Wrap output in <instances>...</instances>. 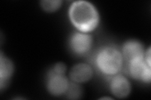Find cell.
Masks as SVG:
<instances>
[{
	"mask_svg": "<svg viewBox=\"0 0 151 100\" xmlns=\"http://www.w3.org/2000/svg\"><path fill=\"white\" fill-rule=\"evenodd\" d=\"M69 16L73 25L83 33L93 31L99 22L96 8L92 4L85 1L74 2L70 8Z\"/></svg>",
	"mask_w": 151,
	"mask_h": 100,
	"instance_id": "cell-1",
	"label": "cell"
},
{
	"mask_svg": "<svg viewBox=\"0 0 151 100\" xmlns=\"http://www.w3.org/2000/svg\"><path fill=\"white\" fill-rule=\"evenodd\" d=\"M95 61L98 68L103 74L115 75L122 69L124 58L118 50L106 47L98 52Z\"/></svg>",
	"mask_w": 151,
	"mask_h": 100,
	"instance_id": "cell-2",
	"label": "cell"
},
{
	"mask_svg": "<svg viewBox=\"0 0 151 100\" xmlns=\"http://www.w3.org/2000/svg\"><path fill=\"white\" fill-rule=\"evenodd\" d=\"M128 65L129 73L132 77L145 83H150L151 78L150 65L145 61L144 58L132 61Z\"/></svg>",
	"mask_w": 151,
	"mask_h": 100,
	"instance_id": "cell-3",
	"label": "cell"
},
{
	"mask_svg": "<svg viewBox=\"0 0 151 100\" xmlns=\"http://www.w3.org/2000/svg\"><path fill=\"white\" fill-rule=\"evenodd\" d=\"M69 83L63 74L55 73L52 71L47 79V89L49 92L55 96H60L67 91Z\"/></svg>",
	"mask_w": 151,
	"mask_h": 100,
	"instance_id": "cell-4",
	"label": "cell"
},
{
	"mask_svg": "<svg viewBox=\"0 0 151 100\" xmlns=\"http://www.w3.org/2000/svg\"><path fill=\"white\" fill-rule=\"evenodd\" d=\"M72 50L78 55H84L90 50L92 45L91 37L82 33H76L70 40Z\"/></svg>",
	"mask_w": 151,
	"mask_h": 100,
	"instance_id": "cell-5",
	"label": "cell"
},
{
	"mask_svg": "<svg viewBox=\"0 0 151 100\" xmlns=\"http://www.w3.org/2000/svg\"><path fill=\"white\" fill-rule=\"evenodd\" d=\"M122 55L128 64L135 60L144 58L145 55L142 45L136 41L126 42L123 46Z\"/></svg>",
	"mask_w": 151,
	"mask_h": 100,
	"instance_id": "cell-6",
	"label": "cell"
},
{
	"mask_svg": "<svg viewBox=\"0 0 151 100\" xmlns=\"http://www.w3.org/2000/svg\"><path fill=\"white\" fill-rule=\"evenodd\" d=\"M110 89L116 97L124 98L128 96L130 92V84L124 76L116 75L111 80Z\"/></svg>",
	"mask_w": 151,
	"mask_h": 100,
	"instance_id": "cell-7",
	"label": "cell"
},
{
	"mask_svg": "<svg viewBox=\"0 0 151 100\" xmlns=\"http://www.w3.org/2000/svg\"><path fill=\"white\" fill-rule=\"evenodd\" d=\"M93 74L91 67L85 63H79L74 66L70 71V78L75 83L86 82L90 79Z\"/></svg>",
	"mask_w": 151,
	"mask_h": 100,
	"instance_id": "cell-8",
	"label": "cell"
},
{
	"mask_svg": "<svg viewBox=\"0 0 151 100\" xmlns=\"http://www.w3.org/2000/svg\"><path fill=\"white\" fill-rule=\"evenodd\" d=\"M13 71V65L11 61L1 55L0 58V87L1 88L6 85Z\"/></svg>",
	"mask_w": 151,
	"mask_h": 100,
	"instance_id": "cell-9",
	"label": "cell"
},
{
	"mask_svg": "<svg viewBox=\"0 0 151 100\" xmlns=\"http://www.w3.org/2000/svg\"><path fill=\"white\" fill-rule=\"evenodd\" d=\"M61 3L59 0H45L41 1V6L46 11L54 12L60 8Z\"/></svg>",
	"mask_w": 151,
	"mask_h": 100,
	"instance_id": "cell-10",
	"label": "cell"
},
{
	"mask_svg": "<svg viewBox=\"0 0 151 100\" xmlns=\"http://www.w3.org/2000/svg\"><path fill=\"white\" fill-rule=\"evenodd\" d=\"M67 96L70 99H77L81 94V90L79 86L75 83L69 84L67 91Z\"/></svg>",
	"mask_w": 151,
	"mask_h": 100,
	"instance_id": "cell-11",
	"label": "cell"
},
{
	"mask_svg": "<svg viewBox=\"0 0 151 100\" xmlns=\"http://www.w3.org/2000/svg\"><path fill=\"white\" fill-rule=\"evenodd\" d=\"M52 71L55 73L64 75L66 71V66L64 64L62 63H59L54 66L53 70Z\"/></svg>",
	"mask_w": 151,
	"mask_h": 100,
	"instance_id": "cell-12",
	"label": "cell"
}]
</instances>
